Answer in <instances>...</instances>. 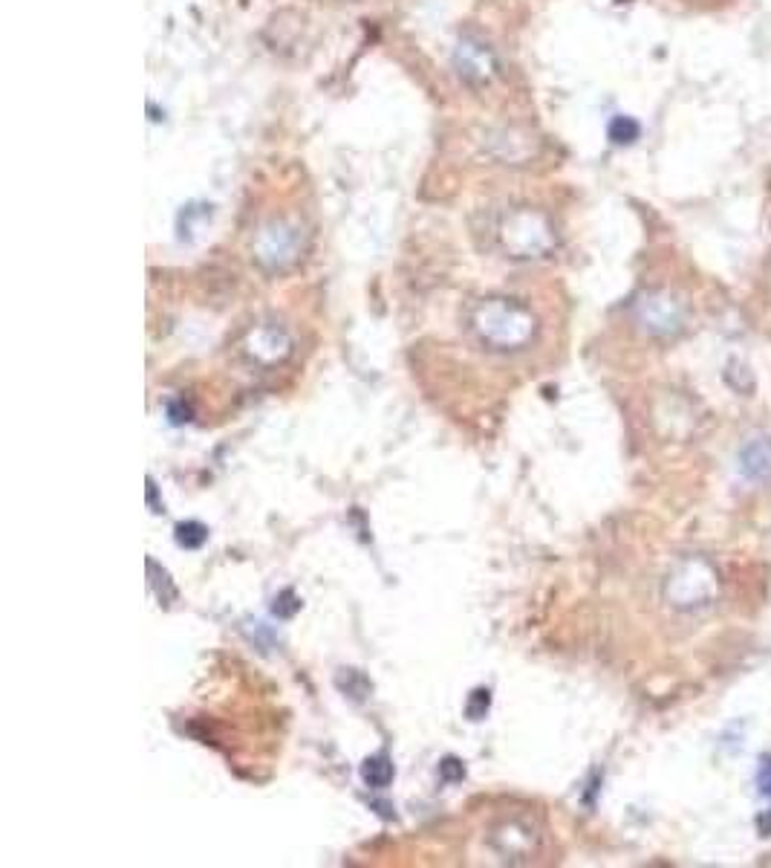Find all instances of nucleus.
<instances>
[{
	"instance_id": "obj_1",
	"label": "nucleus",
	"mask_w": 771,
	"mask_h": 868,
	"mask_svg": "<svg viewBox=\"0 0 771 868\" xmlns=\"http://www.w3.org/2000/svg\"><path fill=\"white\" fill-rule=\"evenodd\" d=\"M743 463H746L748 475H771V447L769 443H751V447L743 452Z\"/></svg>"
},
{
	"instance_id": "obj_2",
	"label": "nucleus",
	"mask_w": 771,
	"mask_h": 868,
	"mask_svg": "<svg viewBox=\"0 0 771 868\" xmlns=\"http://www.w3.org/2000/svg\"><path fill=\"white\" fill-rule=\"evenodd\" d=\"M364 782L370 787H387L390 779H394V764L387 762V755H376V759H367L362 771Z\"/></svg>"
},
{
	"instance_id": "obj_3",
	"label": "nucleus",
	"mask_w": 771,
	"mask_h": 868,
	"mask_svg": "<svg viewBox=\"0 0 771 868\" xmlns=\"http://www.w3.org/2000/svg\"><path fill=\"white\" fill-rule=\"evenodd\" d=\"M610 139L616 142V146H630V142H635L639 139V134H642V128H639V123L635 119H630V116H616L610 123Z\"/></svg>"
},
{
	"instance_id": "obj_4",
	"label": "nucleus",
	"mask_w": 771,
	"mask_h": 868,
	"mask_svg": "<svg viewBox=\"0 0 771 868\" xmlns=\"http://www.w3.org/2000/svg\"><path fill=\"white\" fill-rule=\"evenodd\" d=\"M206 536H209V530L202 528V524H197V521H185V524H179L177 528L179 547H188V551L200 547V544L206 542Z\"/></svg>"
},
{
	"instance_id": "obj_5",
	"label": "nucleus",
	"mask_w": 771,
	"mask_h": 868,
	"mask_svg": "<svg viewBox=\"0 0 771 868\" xmlns=\"http://www.w3.org/2000/svg\"><path fill=\"white\" fill-rule=\"evenodd\" d=\"M440 773L445 782H459L466 776V771H463V764H459L457 759H445V762L440 764Z\"/></svg>"
},
{
	"instance_id": "obj_6",
	"label": "nucleus",
	"mask_w": 771,
	"mask_h": 868,
	"mask_svg": "<svg viewBox=\"0 0 771 868\" xmlns=\"http://www.w3.org/2000/svg\"><path fill=\"white\" fill-rule=\"evenodd\" d=\"M489 709V692L477 690L475 698H471V704H468V715H471V721H480V715Z\"/></svg>"
},
{
	"instance_id": "obj_7",
	"label": "nucleus",
	"mask_w": 771,
	"mask_h": 868,
	"mask_svg": "<svg viewBox=\"0 0 771 868\" xmlns=\"http://www.w3.org/2000/svg\"><path fill=\"white\" fill-rule=\"evenodd\" d=\"M760 790H763L766 796H771V762H766L763 767H760Z\"/></svg>"
}]
</instances>
